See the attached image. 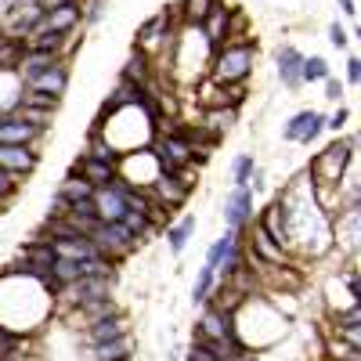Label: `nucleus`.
<instances>
[{
  "mask_svg": "<svg viewBox=\"0 0 361 361\" xmlns=\"http://www.w3.org/2000/svg\"><path fill=\"white\" fill-rule=\"evenodd\" d=\"M354 152H357V134L336 137L333 145H325L322 152L311 156V163L304 170L307 180H311V185H322V188H343L347 173L354 166Z\"/></svg>",
  "mask_w": 361,
  "mask_h": 361,
  "instance_id": "nucleus-1",
  "label": "nucleus"
},
{
  "mask_svg": "<svg viewBox=\"0 0 361 361\" xmlns=\"http://www.w3.org/2000/svg\"><path fill=\"white\" fill-rule=\"evenodd\" d=\"M253 69H257V40L238 37V40H228L214 51L206 76L217 83H250Z\"/></svg>",
  "mask_w": 361,
  "mask_h": 361,
  "instance_id": "nucleus-2",
  "label": "nucleus"
},
{
  "mask_svg": "<svg viewBox=\"0 0 361 361\" xmlns=\"http://www.w3.org/2000/svg\"><path fill=\"white\" fill-rule=\"evenodd\" d=\"M87 238H90V243H94V250H98L102 257H109L112 264H123V260L134 257V250H137V238H134L123 224H119V221H102Z\"/></svg>",
  "mask_w": 361,
  "mask_h": 361,
  "instance_id": "nucleus-3",
  "label": "nucleus"
},
{
  "mask_svg": "<svg viewBox=\"0 0 361 361\" xmlns=\"http://www.w3.org/2000/svg\"><path fill=\"white\" fill-rule=\"evenodd\" d=\"M192 90H195V102L202 109H243L246 98H250V87L246 83H217V80H209V76H202Z\"/></svg>",
  "mask_w": 361,
  "mask_h": 361,
  "instance_id": "nucleus-4",
  "label": "nucleus"
},
{
  "mask_svg": "<svg viewBox=\"0 0 361 361\" xmlns=\"http://www.w3.org/2000/svg\"><path fill=\"white\" fill-rule=\"evenodd\" d=\"M253 217H257V195H253L246 185H231V192H228L224 202H221V221H224V228L246 235L250 224H253Z\"/></svg>",
  "mask_w": 361,
  "mask_h": 361,
  "instance_id": "nucleus-5",
  "label": "nucleus"
},
{
  "mask_svg": "<svg viewBox=\"0 0 361 361\" xmlns=\"http://www.w3.org/2000/svg\"><path fill=\"white\" fill-rule=\"evenodd\" d=\"M325 134V112H318V109H300V112H293L289 119H286V127H282V137L289 141V145H314L318 137Z\"/></svg>",
  "mask_w": 361,
  "mask_h": 361,
  "instance_id": "nucleus-6",
  "label": "nucleus"
},
{
  "mask_svg": "<svg viewBox=\"0 0 361 361\" xmlns=\"http://www.w3.org/2000/svg\"><path fill=\"white\" fill-rule=\"evenodd\" d=\"M235 333V314L217 307L214 300H206V304L199 307V318H195V336L202 340H224Z\"/></svg>",
  "mask_w": 361,
  "mask_h": 361,
  "instance_id": "nucleus-7",
  "label": "nucleus"
},
{
  "mask_svg": "<svg viewBox=\"0 0 361 361\" xmlns=\"http://www.w3.org/2000/svg\"><path fill=\"white\" fill-rule=\"evenodd\" d=\"M47 137V130L25 123L22 116L4 112L0 116V145H25V148H40V141Z\"/></svg>",
  "mask_w": 361,
  "mask_h": 361,
  "instance_id": "nucleus-8",
  "label": "nucleus"
},
{
  "mask_svg": "<svg viewBox=\"0 0 361 361\" xmlns=\"http://www.w3.org/2000/svg\"><path fill=\"white\" fill-rule=\"evenodd\" d=\"M127 333H130L127 311H116V314H105L98 322H90L87 329H80V340H83V347H90V343H109V340L127 336Z\"/></svg>",
  "mask_w": 361,
  "mask_h": 361,
  "instance_id": "nucleus-9",
  "label": "nucleus"
},
{
  "mask_svg": "<svg viewBox=\"0 0 361 361\" xmlns=\"http://www.w3.org/2000/svg\"><path fill=\"white\" fill-rule=\"evenodd\" d=\"M0 166L15 173L18 180L33 177L40 166V148H25V145H0Z\"/></svg>",
  "mask_w": 361,
  "mask_h": 361,
  "instance_id": "nucleus-10",
  "label": "nucleus"
},
{
  "mask_svg": "<svg viewBox=\"0 0 361 361\" xmlns=\"http://www.w3.org/2000/svg\"><path fill=\"white\" fill-rule=\"evenodd\" d=\"M300 66H304V51H300L296 44H282L279 51H275V73H279V83L286 87V90H296L304 87V80H300Z\"/></svg>",
  "mask_w": 361,
  "mask_h": 361,
  "instance_id": "nucleus-11",
  "label": "nucleus"
},
{
  "mask_svg": "<svg viewBox=\"0 0 361 361\" xmlns=\"http://www.w3.org/2000/svg\"><path fill=\"white\" fill-rule=\"evenodd\" d=\"M69 80H73V62H69V58H58L51 69H44L37 80H29V83H22V87H29V90H44V94L62 98L66 90H69Z\"/></svg>",
  "mask_w": 361,
  "mask_h": 361,
  "instance_id": "nucleus-12",
  "label": "nucleus"
},
{
  "mask_svg": "<svg viewBox=\"0 0 361 361\" xmlns=\"http://www.w3.org/2000/svg\"><path fill=\"white\" fill-rule=\"evenodd\" d=\"M119 80H130V83L148 87V83L156 80V62H152V54L141 51V47H130L127 62H123V69H119Z\"/></svg>",
  "mask_w": 361,
  "mask_h": 361,
  "instance_id": "nucleus-13",
  "label": "nucleus"
},
{
  "mask_svg": "<svg viewBox=\"0 0 361 361\" xmlns=\"http://www.w3.org/2000/svg\"><path fill=\"white\" fill-rule=\"evenodd\" d=\"M69 170H76L87 185H94V188H109L112 180H116V166H109V163H98V159H90V156H83L80 152V159H73V166Z\"/></svg>",
  "mask_w": 361,
  "mask_h": 361,
  "instance_id": "nucleus-14",
  "label": "nucleus"
},
{
  "mask_svg": "<svg viewBox=\"0 0 361 361\" xmlns=\"http://www.w3.org/2000/svg\"><path fill=\"white\" fill-rule=\"evenodd\" d=\"M163 235H166V250H170L173 257H180V253L188 250L192 235H195V214H185L180 221H170V224L163 228Z\"/></svg>",
  "mask_w": 361,
  "mask_h": 361,
  "instance_id": "nucleus-15",
  "label": "nucleus"
},
{
  "mask_svg": "<svg viewBox=\"0 0 361 361\" xmlns=\"http://www.w3.org/2000/svg\"><path fill=\"white\" fill-rule=\"evenodd\" d=\"M235 123H238V109H202V119H199V127L209 130L214 137H221V141Z\"/></svg>",
  "mask_w": 361,
  "mask_h": 361,
  "instance_id": "nucleus-16",
  "label": "nucleus"
},
{
  "mask_svg": "<svg viewBox=\"0 0 361 361\" xmlns=\"http://www.w3.org/2000/svg\"><path fill=\"white\" fill-rule=\"evenodd\" d=\"M94 206H98L102 221H123V214H127V199L119 192H112V188H98L94 192Z\"/></svg>",
  "mask_w": 361,
  "mask_h": 361,
  "instance_id": "nucleus-17",
  "label": "nucleus"
},
{
  "mask_svg": "<svg viewBox=\"0 0 361 361\" xmlns=\"http://www.w3.org/2000/svg\"><path fill=\"white\" fill-rule=\"evenodd\" d=\"M54 192L62 195L66 202H76V199H90V195H94L98 188H94V185H87V180H83L76 170H69L62 180H58V188H54Z\"/></svg>",
  "mask_w": 361,
  "mask_h": 361,
  "instance_id": "nucleus-18",
  "label": "nucleus"
},
{
  "mask_svg": "<svg viewBox=\"0 0 361 361\" xmlns=\"http://www.w3.org/2000/svg\"><path fill=\"white\" fill-rule=\"evenodd\" d=\"M170 8H173L180 25H202L206 11L214 8V0H177V4H170Z\"/></svg>",
  "mask_w": 361,
  "mask_h": 361,
  "instance_id": "nucleus-19",
  "label": "nucleus"
},
{
  "mask_svg": "<svg viewBox=\"0 0 361 361\" xmlns=\"http://www.w3.org/2000/svg\"><path fill=\"white\" fill-rule=\"evenodd\" d=\"M83 156H90V159H98V163H109V166H116L119 170V163H123V156L116 152V148L98 134V130H90V137H87V148H83Z\"/></svg>",
  "mask_w": 361,
  "mask_h": 361,
  "instance_id": "nucleus-20",
  "label": "nucleus"
},
{
  "mask_svg": "<svg viewBox=\"0 0 361 361\" xmlns=\"http://www.w3.org/2000/svg\"><path fill=\"white\" fill-rule=\"evenodd\" d=\"M329 76H333V66H329L325 54H304V66H300V80L307 83H325Z\"/></svg>",
  "mask_w": 361,
  "mask_h": 361,
  "instance_id": "nucleus-21",
  "label": "nucleus"
},
{
  "mask_svg": "<svg viewBox=\"0 0 361 361\" xmlns=\"http://www.w3.org/2000/svg\"><path fill=\"white\" fill-rule=\"evenodd\" d=\"M141 94H145V87H141V83H130V80H116L112 94H109V102H112L116 109H127V105H137V102H141Z\"/></svg>",
  "mask_w": 361,
  "mask_h": 361,
  "instance_id": "nucleus-22",
  "label": "nucleus"
},
{
  "mask_svg": "<svg viewBox=\"0 0 361 361\" xmlns=\"http://www.w3.org/2000/svg\"><path fill=\"white\" fill-rule=\"evenodd\" d=\"M214 286H217V271L202 264V267H199V275H195V282H192V304L202 307L206 300H209V293H214Z\"/></svg>",
  "mask_w": 361,
  "mask_h": 361,
  "instance_id": "nucleus-23",
  "label": "nucleus"
},
{
  "mask_svg": "<svg viewBox=\"0 0 361 361\" xmlns=\"http://www.w3.org/2000/svg\"><path fill=\"white\" fill-rule=\"evenodd\" d=\"M325 357H333V361H361V347L325 333Z\"/></svg>",
  "mask_w": 361,
  "mask_h": 361,
  "instance_id": "nucleus-24",
  "label": "nucleus"
},
{
  "mask_svg": "<svg viewBox=\"0 0 361 361\" xmlns=\"http://www.w3.org/2000/svg\"><path fill=\"white\" fill-rule=\"evenodd\" d=\"M238 238H243L238 231L224 228V235H221V238H214V243H209V250H206V267H214V271H217V264L224 260V253H228V250L238 243Z\"/></svg>",
  "mask_w": 361,
  "mask_h": 361,
  "instance_id": "nucleus-25",
  "label": "nucleus"
},
{
  "mask_svg": "<svg viewBox=\"0 0 361 361\" xmlns=\"http://www.w3.org/2000/svg\"><path fill=\"white\" fill-rule=\"evenodd\" d=\"M51 279H54L58 286H73V282L80 279V260H69V257H58V260L51 264Z\"/></svg>",
  "mask_w": 361,
  "mask_h": 361,
  "instance_id": "nucleus-26",
  "label": "nucleus"
},
{
  "mask_svg": "<svg viewBox=\"0 0 361 361\" xmlns=\"http://www.w3.org/2000/svg\"><path fill=\"white\" fill-rule=\"evenodd\" d=\"M253 170H257V159H253V152H238V156L231 159V185H250Z\"/></svg>",
  "mask_w": 361,
  "mask_h": 361,
  "instance_id": "nucleus-27",
  "label": "nucleus"
},
{
  "mask_svg": "<svg viewBox=\"0 0 361 361\" xmlns=\"http://www.w3.org/2000/svg\"><path fill=\"white\" fill-rule=\"evenodd\" d=\"M18 105H33V109H44V112H58V109H62V98L44 94V90H29V87H22V102H18Z\"/></svg>",
  "mask_w": 361,
  "mask_h": 361,
  "instance_id": "nucleus-28",
  "label": "nucleus"
},
{
  "mask_svg": "<svg viewBox=\"0 0 361 361\" xmlns=\"http://www.w3.org/2000/svg\"><path fill=\"white\" fill-rule=\"evenodd\" d=\"M15 116H22L25 123H33V127H40V130H47L51 119H54V112H44V109H33V105H18Z\"/></svg>",
  "mask_w": 361,
  "mask_h": 361,
  "instance_id": "nucleus-29",
  "label": "nucleus"
},
{
  "mask_svg": "<svg viewBox=\"0 0 361 361\" xmlns=\"http://www.w3.org/2000/svg\"><path fill=\"white\" fill-rule=\"evenodd\" d=\"M18 188H22V180H18L15 173H8L4 166H0V209H4V206L18 195Z\"/></svg>",
  "mask_w": 361,
  "mask_h": 361,
  "instance_id": "nucleus-30",
  "label": "nucleus"
},
{
  "mask_svg": "<svg viewBox=\"0 0 361 361\" xmlns=\"http://www.w3.org/2000/svg\"><path fill=\"white\" fill-rule=\"evenodd\" d=\"M185 361H221V357H217L214 350H209V343H206V340H199V336H195V340L188 343V350H185Z\"/></svg>",
  "mask_w": 361,
  "mask_h": 361,
  "instance_id": "nucleus-31",
  "label": "nucleus"
},
{
  "mask_svg": "<svg viewBox=\"0 0 361 361\" xmlns=\"http://www.w3.org/2000/svg\"><path fill=\"white\" fill-rule=\"evenodd\" d=\"M347 123H350V109H347V105H340L333 116H325V130H333L336 137L347 130Z\"/></svg>",
  "mask_w": 361,
  "mask_h": 361,
  "instance_id": "nucleus-32",
  "label": "nucleus"
},
{
  "mask_svg": "<svg viewBox=\"0 0 361 361\" xmlns=\"http://www.w3.org/2000/svg\"><path fill=\"white\" fill-rule=\"evenodd\" d=\"M80 8H83V25H94L105 15V0H80Z\"/></svg>",
  "mask_w": 361,
  "mask_h": 361,
  "instance_id": "nucleus-33",
  "label": "nucleus"
},
{
  "mask_svg": "<svg viewBox=\"0 0 361 361\" xmlns=\"http://www.w3.org/2000/svg\"><path fill=\"white\" fill-rule=\"evenodd\" d=\"M329 44H333L336 51H347V47H350V33H347V29H343L340 22L329 25Z\"/></svg>",
  "mask_w": 361,
  "mask_h": 361,
  "instance_id": "nucleus-34",
  "label": "nucleus"
},
{
  "mask_svg": "<svg viewBox=\"0 0 361 361\" xmlns=\"http://www.w3.org/2000/svg\"><path fill=\"white\" fill-rule=\"evenodd\" d=\"M325 102H343V83L336 76L325 80Z\"/></svg>",
  "mask_w": 361,
  "mask_h": 361,
  "instance_id": "nucleus-35",
  "label": "nucleus"
},
{
  "mask_svg": "<svg viewBox=\"0 0 361 361\" xmlns=\"http://www.w3.org/2000/svg\"><path fill=\"white\" fill-rule=\"evenodd\" d=\"M357 80H361V58H357V54H350V58H347V83H350V87H357Z\"/></svg>",
  "mask_w": 361,
  "mask_h": 361,
  "instance_id": "nucleus-36",
  "label": "nucleus"
},
{
  "mask_svg": "<svg viewBox=\"0 0 361 361\" xmlns=\"http://www.w3.org/2000/svg\"><path fill=\"white\" fill-rule=\"evenodd\" d=\"M340 8H343L347 18H357V4H354V0H340Z\"/></svg>",
  "mask_w": 361,
  "mask_h": 361,
  "instance_id": "nucleus-37",
  "label": "nucleus"
},
{
  "mask_svg": "<svg viewBox=\"0 0 361 361\" xmlns=\"http://www.w3.org/2000/svg\"><path fill=\"white\" fill-rule=\"evenodd\" d=\"M322 361H333V357H322Z\"/></svg>",
  "mask_w": 361,
  "mask_h": 361,
  "instance_id": "nucleus-38",
  "label": "nucleus"
}]
</instances>
